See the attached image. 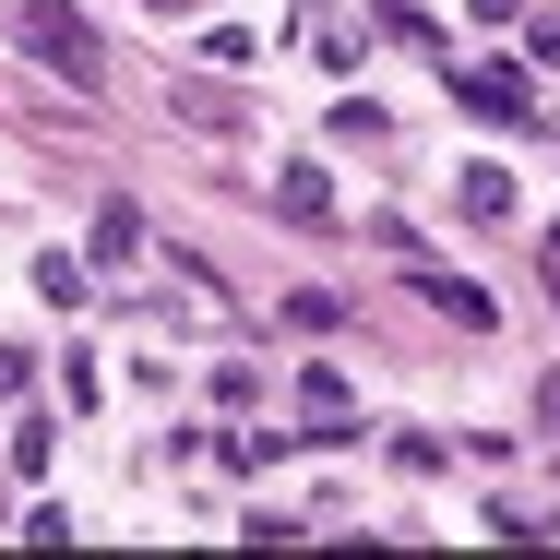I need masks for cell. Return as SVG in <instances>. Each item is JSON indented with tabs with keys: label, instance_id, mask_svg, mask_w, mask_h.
Segmentation results:
<instances>
[{
	"label": "cell",
	"instance_id": "52a82bcc",
	"mask_svg": "<svg viewBox=\"0 0 560 560\" xmlns=\"http://www.w3.org/2000/svg\"><path fill=\"white\" fill-rule=\"evenodd\" d=\"M96 262H143V203H96Z\"/></svg>",
	"mask_w": 560,
	"mask_h": 560
},
{
	"label": "cell",
	"instance_id": "30bf717a",
	"mask_svg": "<svg viewBox=\"0 0 560 560\" xmlns=\"http://www.w3.org/2000/svg\"><path fill=\"white\" fill-rule=\"evenodd\" d=\"M287 323H299V335H335L346 299H335V287H299V299H287Z\"/></svg>",
	"mask_w": 560,
	"mask_h": 560
},
{
	"label": "cell",
	"instance_id": "5b68a950",
	"mask_svg": "<svg viewBox=\"0 0 560 560\" xmlns=\"http://www.w3.org/2000/svg\"><path fill=\"white\" fill-rule=\"evenodd\" d=\"M299 430H311V442H346V430H358V394H346L335 370H311V382H299Z\"/></svg>",
	"mask_w": 560,
	"mask_h": 560
},
{
	"label": "cell",
	"instance_id": "7c38bea8",
	"mask_svg": "<svg viewBox=\"0 0 560 560\" xmlns=\"http://www.w3.org/2000/svg\"><path fill=\"white\" fill-rule=\"evenodd\" d=\"M537 287H549V311H560V215H549V238H537Z\"/></svg>",
	"mask_w": 560,
	"mask_h": 560
},
{
	"label": "cell",
	"instance_id": "ba28073f",
	"mask_svg": "<svg viewBox=\"0 0 560 560\" xmlns=\"http://www.w3.org/2000/svg\"><path fill=\"white\" fill-rule=\"evenodd\" d=\"M36 299H48V311H84V299H96V275H84L72 250H48V262H36Z\"/></svg>",
	"mask_w": 560,
	"mask_h": 560
},
{
	"label": "cell",
	"instance_id": "277c9868",
	"mask_svg": "<svg viewBox=\"0 0 560 560\" xmlns=\"http://www.w3.org/2000/svg\"><path fill=\"white\" fill-rule=\"evenodd\" d=\"M275 215H287V226H346V215H335V179H323V155H287V167H275Z\"/></svg>",
	"mask_w": 560,
	"mask_h": 560
},
{
	"label": "cell",
	"instance_id": "5bb4252c",
	"mask_svg": "<svg viewBox=\"0 0 560 560\" xmlns=\"http://www.w3.org/2000/svg\"><path fill=\"white\" fill-rule=\"evenodd\" d=\"M525 48H537V60H560V12H537V24H525Z\"/></svg>",
	"mask_w": 560,
	"mask_h": 560
},
{
	"label": "cell",
	"instance_id": "7a4b0ae2",
	"mask_svg": "<svg viewBox=\"0 0 560 560\" xmlns=\"http://www.w3.org/2000/svg\"><path fill=\"white\" fill-rule=\"evenodd\" d=\"M442 84H453V108L489 119V131H549V119H537V84H525L513 60H442Z\"/></svg>",
	"mask_w": 560,
	"mask_h": 560
},
{
	"label": "cell",
	"instance_id": "9a60e30c",
	"mask_svg": "<svg viewBox=\"0 0 560 560\" xmlns=\"http://www.w3.org/2000/svg\"><path fill=\"white\" fill-rule=\"evenodd\" d=\"M537 406H549V430H560V382H537Z\"/></svg>",
	"mask_w": 560,
	"mask_h": 560
},
{
	"label": "cell",
	"instance_id": "8fae6325",
	"mask_svg": "<svg viewBox=\"0 0 560 560\" xmlns=\"http://www.w3.org/2000/svg\"><path fill=\"white\" fill-rule=\"evenodd\" d=\"M48 453H60V430H48V418H24V430H12V465H24V477H48Z\"/></svg>",
	"mask_w": 560,
	"mask_h": 560
},
{
	"label": "cell",
	"instance_id": "3957f363",
	"mask_svg": "<svg viewBox=\"0 0 560 560\" xmlns=\"http://www.w3.org/2000/svg\"><path fill=\"white\" fill-rule=\"evenodd\" d=\"M406 287H418V311H442L453 335H489L501 311H489V287H465V275H430V262H406Z\"/></svg>",
	"mask_w": 560,
	"mask_h": 560
},
{
	"label": "cell",
	"instance_id": "8992f818",
	"mask_svg": "<svg viewBox=\"0 0 560 560\" xmlns=\"http://www.w3.org/2000/svg\"><path fill=\"white\" fill-rule=\"evenodd\" d=\"M453 203H465V226H513V179H501V167H465Z\"/></svg>",
	"mask_w": 560,
	"mask_h": 560
},
{
	"label": "cell",
	"instance_id": "4fadbf2b",
	"mask_svg": "<svg viewBox=\"0 0 560 560\" xmlns=\"http://www.w3.org/2000/svg\"><path fill=\"white\" fill-rule=\"evenodd\" d=\"M24 382H36V358H24V346H0V394H24Z\"/></svg>",
	"mask_w": 560,
	"mask_h": 560
},
{
	"label": "cell",
	"instance_id": "6da1fadb",
	"mask_svg": "<svg viewBox=\"0 0 560 560\" xmlns=\"http://www.w3.org/2000/svg\"><path fill=\"white\" fill-rule=\"evenodd\" d=\"M12 48L48 60V72H72V84H108V48H96V24H84L72 0H24V12H12Z\"/></svg>",
	"mask_w": 560,
	"mask_h": 560
},
{
	"label": "cell",
	"instance_id": "9c48e42d",
	"mask_svg": "<svg viewBox=\"0 0 560 560\" xmlns=\"http://www.w3.org/2000/svg\"><path fill=\"white\" fill-rule=\"evenodd\" d=\"M370 24H382L394 48H430V12H418V0H370Z\"/></svg>",
	"mask_w": 560,
	"mask_h": 560
}]
</instances>
